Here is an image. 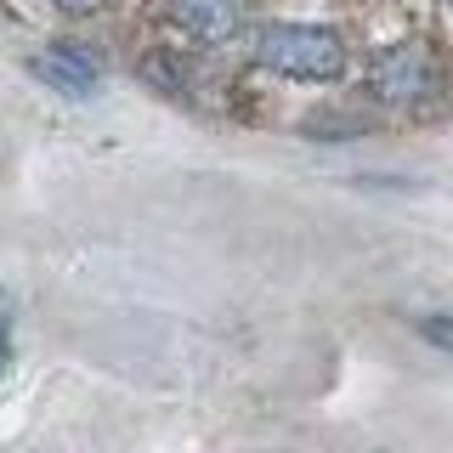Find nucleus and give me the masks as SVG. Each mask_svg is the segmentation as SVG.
Instances as JSON below:
<instances>
[{"mask_svg":"<svg viewBox=\"0 0 453 453\" xmlns=\"http://www.w3.org/2000/svg\"><path fill=\"white\" fill-rule=\"evenodd\" d=\"M255 63L283 80H340L346 74V46L334 28L318 23H266L255 35Z\"/></svg>","mask_w":453,"mask_h":453,"instance_id":"1","label":"nucleus"},{"mask_svg":"<svg viewBox=\"0 0 453 453\" xmlns=\"http://www.w3.org/2000/svg\"><path fill=\"white\" fill-rule=\"evenodd\" d=\"M368 85H374V96H386V103H419V96L431 91V57H425V46H391L374 63Z\"/></svg>","mask_w":453,"mask_h":453,"instance_id":"2","label":"nucleus"},{"mask_svg":"<svg viewBox=\"0 0 453 453\" xmlns=\"http://www.w3.org/2000/svg\"><path fill=\"white\" fill-rule=\"evenodd\" d=\"M170 23L204 46H226L244 28V0H170Z\"/></svg>","mask_w":453,"mask_h":453,"instance_id":"3","label":"nucleus"},{"mask_svg":"<svg viewBox=\"0 0 453 453\" xmlns=\"http://www.w3.org/2000/svg\"><path fill=\"white\" fill-rule=\"evenodd\" d=\"M35 74L46 85H57V91H68V96H85L96 85V57L85 46H74V40H57L51 51L35 57Z\"/></svg>","mask_w":453,"mask_h":453,"instance_id":"4","label":"nucleus"},{"mask_svg":"<svg viewBox=\"0 0 453 453\" xmlns=\"http://www.w3.org/2000/svg\"><path fill=\"white\" fill-rule=\"evenodd\" d=\"M419 334L431 340L436 351H448V357H453V318H448V311H436V318H419Z\"/></svg>","mask_w":453,"mask_h":453,"instance_id":"5","label":"nucleus"},{"mask_svg":"<svg viewBox=\"0 0 453 453\" xmlns=\"http://www.w3.org/2000/svg\"><path fill=\"white\" fill-rule=\"evenodd\" d=\"M57 6H63V12H74V18H85V12H103L108 0H57Z\"/></svg>","mask_w":453,"mask_h":453,"instance_id":"6","label":"nucleus"},{"mask_svg":"<svg viewBox=\"0 0 453 453\" xmlns=\"http://www.w3.org/2000/svg\"><path fill=\"white\" fill-rule=\"evenodd\" d=\"M0 368H6V340H0Z\"/></svg>","mask_w":453,"mask_h":453,"instance_id":"7","label":"nucleus"}]
</instances>
